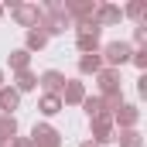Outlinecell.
Listing matches in <instances>:
<instances>
[{
  "instance_id": "6da1fadb",
  "label": "cell",
  "mask_w": 147,
  "mask_h": 147,
  "mask_svg": "<svg viewBox=\"0 0 147 147\" xmlns=\"http://www.w3.org/2000/svg\"><path fill=\"white\" fill-rule=\"evenodd\" d=\"M34 144L41 147H58V134L51 127H34Z\"/></svg>"
},
{
  "instance_id": "7a4b0ae2",
  "label": "cell",
  "mask_w": 147,
  "mask_h": 147,
  "mask_svg": "<svg viewBox=\"0 0 147 147\" xmlns=\"http://www.w3.org/2000/svg\"><path fill=\"white\" fill-rule=\"evenodd\" d=\"M106 58H110L113 65H116V62H127V58H130V48H127V45H110V48H106Z\"/></svg>"
},
{
  "instance_id": "3957f363",
  "label": "cell",
  "mask_w": 147,
  "mask_h": 147,
  "mask_svg": "<svg viewBox=\"0 0 147 147\" xmlns=\"http://www.w3.org/2000/svg\"><path fill=\"white\" fill-rule=\"evenodd\" d=\"M0 106H3V110H14V106H17V92H14V89H0Z\"/></svg>"
},
{
  "instance_id": "277c9868",
  "label": "cell",
  "mask_w": 147,
  "mask_h": 147,
  "mask_svg": "<svg viewBox=\"0 0 147 147\" xmlns=\"http://www.w3.org/2000/svg\"><path fill=\"white\" fill-rule=\"evenodd\" d=\"M41 86H45V89H58V86H62V75L58 72H45L41 75Z\"/></svg>"
},
{
  "instance_id": "5b68a950",
  "label": "cell",
  "mask_w": 147,
  "mask_h": 147,
  "mask_svg": "<svg viewBox=\"0 0 147 147\" xmlns=\"http://www.w3.org/2000/svg\"><path fill=\"white\" fill-rule=\"evenodd\" d=\"M14 130H17V123H14V120H7V116H3V120H0V137H3V140H7V137H14Z\"/></svg>"
},
{
  "instance_id": "8992f818",
  "label": "cell",
  "mask_w": 147,
  "mask_h": 147,
  "mask_svg": "<svg viewBox=\"0 0 147 147\" xmlns=\"http://www.w3.org/2000/svg\"><path fill=\"white\" fill-rule=\"evenodd\" d=\"M41 110H45V113H58V99H55V96H45Z\"/></svg>"
},
{
  "instance_id": "52a82bcc",
  "label": "cell",
  "mask_w": 147,
  "mask_h": 147,
  "mask_svg": "<svg viewBox=\"0 0 147 147\" xmlns=\"http://www.w3.org/2000/svg\"><path fill=\"white\" fill-rule=\"evenodd\" d=\"M65 96H69V99H82V86H79V82H72V86L65 89Z\"/></svg>"
},
{
  "instance_id": "ba28073f",
  "label": "cell",
  "mask_w": 147,
  "mask_h": 147,
  "mask_svg": "<svg viewBox=\"0 0 147 147\" xmlns=\"http://www.w3.org/2000/svg\"><path fill=\"white\" fill-rule=\"evenodd\" d=\"M14 65L24 69V65H28V51H14Z\"/></svg>"
},
{
  "instance_id": "9c48e42d",
  "label": "cell",
  "mask_w": 147,
  "mask_h": 147,
  "mask_svg": "<svg viewBox=\"0 0 147 147\" xmlns=\"http://www.w3.org/2000/svg\"><path fill=\"white\" fill-rule=\"evenodd\" d=\"M17 86H21V89H31V86H34V79H31L28 72H21V82H17Z\"/></svg>"
},
{
  "instance_id": "30bf717a",
  "label": "cell",
  "mask_w": 147,
  "mask_h": 147,
  "mask_svg": "<svg viewBox=\"0 0 147 147\" xmlns=\"http://www.w3.org/2000/svg\"><path fill=\"white\" fill-rule=\"evenodd\" d=\"M96 65H99L96 58H82V72H89V69H96Z\"/></svg>"
},
{
  "instance_id": "8fae6325",
  "label": "cell",
  "mask_w": 147,
  "mask_h": 147,
  "mask_svg": "<svg viewBox=\"0 0 147 147\" xmlns=\"http://www.w3.org/2000/svg\"><path fill=\"white\" fill-rule=\"evenodd\" d=\"M82 147H92V144H82Z\"/></svg>"
}]
</instances>
